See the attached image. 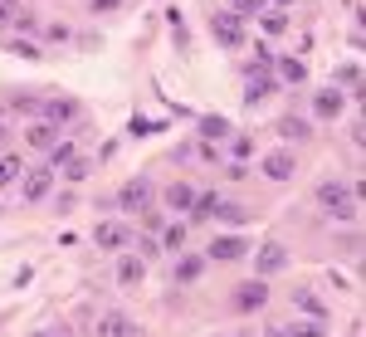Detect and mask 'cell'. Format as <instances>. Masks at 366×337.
Listing matches in <instances>:
<instances>
[{
    "label": "cell",
    "instance_id": "6da1fadb",
    "mask_svg": "<svg viewBox=\"0 0 366 337\" xmlns=\"http://www.w3.org/2000/svg\"><path fill=\"white\" fill-rule=\"evenodd\" d=\"M318 206H322L327 216H337V220H352V216H357V196H352L347 186H337V181H322V186H318Z\"/></svg>",
    "mask_w": 366,
    "mask_h": 337
},
{
    "label": "cell",
    "instance_id": "7c38bea8",
    "mask_svg": "<svg viewBox=\"0 0 366 337\" xmlns=\"http://www.w3.org/2000/svg\"><path fill=\"white\" fill-rule=\"evenodd\" d=\"M93 239H98L103 249H122V244L132 239V230H127V225H117V220H107V225H98V234H93Z\"/></svg>",
    "mask_w": 366,
    "mask_h": 337
},
{
    "label": "cell",
    "instance_id": "836d02e7",
    "mask_svg": "<svg viewBox=\"0 0 366 337\" xmlns=\"http://www.w3.org/2000/svg\"><path fill=\"white\" fill-rule=\"evenodd\" d=\"M0 147H5V122H0Z\"/></svg>",
    "mask_w": 366,
    "mask_h": 337
},
{
    "label": "cell",
    "instance_id": "30bf717a",
    "mask_svg": "<svg viewBox=\"0 0 366 337\" xmlns=\"http://www.w3.org/2000/svg\"><path fill=\"white\" fill-rule=\"evenodd\" d=\"M293 171H298V157H293V152H269V157H264V176H274V181H288Z\"/></svg>",
    "mask_w": 366,
    "mask_h": 337
},
{
    "label": "cell",
    "instance_id": "7402d4cb",
    "mask_svg": "<svg viewBox=\"0 0 366 337\" xmlns=\"http://www.w3.org/2000/svg\"><path fill=\"white\" fill-rule=\"evenodd\" d=\"M200 137H205V142H215V137L225 142V137H230V122H225V117H205V122H200Z\"/></svg>",
    "mask_w": 366,
    "mask_h": 337
},
{
    "label": "cell",
    "instance_id": "ac0fdd59",
    "mask_svg": "<svg viewBox=\"0 0 366 337\" xmlns=\"http://www.w3.org/2000/svg\"><path fill=\"white\" fill-rule=\"evenodd\" d=\"M25 142H30V147H54V122H34V127H25Z\"/></svg>",
    "mask_w": 366,
    "mask_h": 337
},
{
    "label": "cell",
    "instance_id": "8fae6325",
    "mask_svg": "<svg viewBox=\"0 0 366 337\" xmlns=\"http://www.w3.org/2000/svg\"><path fill=\"white\" fill-rule=\"evenodd\" d=\"M269 93H274V74H269L264 64H254V69H249V88H244V98L259 103V98H269Z\"/></svg>",
    "mask_w": 366,
    "mask_h": 337
},
{
    "label": "cell",
    "instance_id": "4dcf8cb0",
    "mask_svg": "<svg viewBox=\"0 0 366 337\" xmlns=\"http://www.w3.org/2000/svg\"><path fill=\"white\" fill-rule=\"evenodd\" d=\"M93 10H117V5H122V0H89Z\"/></svg>",
    "mask_w": 366,
    "mask_h": 337
},
{
    "label": "cell",
    "instance_id": "4316f807",
    "mask_svg": "<svg viewBox=\"0 0 366 337\" xmlns=\"http://www.w3.org/2000/svg\"><path fill=\"white\" fill-rule=\"evenodd\" d=\"M278 132H283V137H308L313 127H308V122H298V117H283V122H278Z\"/></svg>",
    "mask_w": 366,
    "mask_h": 337
},
{
    "label": "cell",
    "instance_id": "e0dca14e",
    "mask_svg": "<svg viewBox=\"0 0 366 337\" xmlns=\"http://www.w3.org/2000/svg\"><path fill=\"white\" fill-rule=\"evenodd\" d=\"M20 171H25V157H15V152H0V186L20 181Z\"/></svg>",
    "mask_w": 366,
    "mask_h": 337
},
{
    "label": "cell",
    "instance_id": "7a4b0ae2",
    "mask_svg": "<svg viewBox=\"0 0 366 337\" xmlns=\"http://www.w3.org/2000/svg\"><path fill=\"white\" fill-rule=\"evenodd\" d=\"M210 29H215V39H220L225 49L244 44V15H235V10H220V15L210 20Z\"/></svg>",
    "mask_w": 366,
    "mask_h": 337
},
{
    "label": "cell",
    "instance_id": "ffe728a7",
    "mask_svg": "<svg viewBox=\"0 0 366 337\" xmlns=\"http://www.w3.org/2000/svg\"><path fill=\"white\" fill-rule=\"evenodd\" d=\"M200 269H205V259H195V254L176 259V279H181V284H195V279H200Z\"/></svg>",
    "mask_w": 366,
    "mask_h": 337
},
{
    "label": "cell",
    "instance_id": "9c48e42d",
    "mask_svg": "<svg viewBox=\"0 0 366 337\" xmlns=\"http://www.w3.org/2000/svg\"><path fill=\"white\" fill-rule=\"evenodd\" d=\"M39 112H44V122L64 127V122H74V117H79V103H69V98H44Z\"/></svg>",
    "mask_w": 366,
    "mask_h": 337
},
{
    "label": "cell",
    "instance_id": "2e32d148",
    "mask_svg": "<svg viewBox=\"0 0 366 337\" xmlns=\"http://www.w3.org/2000/svg\"><path fill=\"white\" fill-rule=\"evenodd\" d=\"M142 274H147V269H142L137 254H122V259H117V284H137Z\"/></svg>",
    "mask_w": 366,
    "mask_h": 337
},
{
    "label": "cell",
    "instance_id": "8992f818",
    "mask_svg": "<svg viewBox=\"0 0 366 337\" xmlns=\"http://www.w3.org/2000/svg\"><path fill=\"white\" fill-rule=\"evenodd\" d=\"M98 337H142V328H137L127 313H103V323H98Z\"/></svg>",
    "mask_w": 366,
    "mask_h": 337
},
{
    "label": "cell",
    "instance_id": "d6a6232c",
    "mask_svg": "<svg viewBox=\"0 0 366 337\" xmlns=\"http://www.w3.org/2000/svg\"><path fill=\"white\" fill-rule=\"evenodd\" d=\"M269 337H288V333H283V328H278V323H269Z\"/></svg>",
    "mask_w": 366,
    "mask_h": 337
},
{
    "label": "cell",
    "instance_id": "d4e9b609",
    "mask_svg": "<svg viewBox=\"0 0 366 337\" xmlns=\"http://www.w3.org/2000/svg\"><path fill=\"white\" fill-rule=\"evenodd\" d=\"M215 196H220V191H195V201H190V211H195V216L205 220V216L215 211Z\"/></svg>",
    "mask_w": 366,
    "mask_h": 337
},
{
    "label": "cell",
    "instance_id": "484cf974",
    "mask_svg": "<svg viewBox=\"0 0 366 337\" xmlns=\"http://www.w3.org/2000/svg\"><path fill=\"white\" fill-rule=\"evenodd\" d=\"M283 333L288 337H327L322 333V323H313V318H308V323H293V328H283Z\"/></svg>",
    "mask_w": 366,
    "mask_h": 337
},
{
    "label": "cell",
    "instance_id": "d6986e66",
    "mask_svg": "<svg viewBox=\"0 0 366 337\" xmlns=\"http://www.w3.org/2000/svg\"><path fill=\"white\" fill-rule=\"evenodd\" d=\"M274 69L283 74V84H303V79H308V64H303V59H278Z\"/></svg>",
    "mask_w": 366,
    "mask_h": 337
},
{
    "label": "cell",
    "instance_id": "f1b7e54d",
    "mask_svg": "<svg viewBox=\"0 0 366 337\" xmlns=\"http://www.w3.org/2000/svg\"><path fill=\"white\" fill-rule=\"evenodd\" d=\"M342 88L362 93V69H357V64H347V69H342Z\"/></svg>",
    "mask_w": 366,
    "mask_h": 337
},
{
    "label": "cell",
    "instance_id": "83f0119b",
    "mask_svg": "<svg viewBox=\"0 0 366 337\" xmlns=\"http://www.w3.org/2000/svg\"><path fill=\"white\" fill-rule=\"evenodd\" d=\"M162 244H166V249H185V225H171V230L162 234Z\"/></svg>",
    "mask_w": 366,
    "mask_h": 337
},
{
    "label": "cell",
    "instance_id": "5bb4252c",
    "mask_svg": "<svg viewBox=\"0 0 366 337\" xmlns=\"http://www.w3.org/2000/svg\"><path fill=\"white\" fill-rule=\"evenodd\" d=\"M293 308H303L313 323H327V308L318 303V293H313V289H298V293H293Z\"/></svg>",
    "mask_w": 366,
    "mask_h": 337
},
{
    "label": "cell",
    "instance_id": "52a82bcc",
    "mask_svg": "<svg viewBox=\"0 0 366 337\" xmlns=\"http://www.w3.org/2000/svg\"><path fill=\"white\" fill-rule=\"evenodd\" d=\"M147 201H152V186H147V181H127V186L117 191V206H122V211H147Z\"/></svg>",
    "mask_w": 366,
    "mask_h": 337
},
{
    "label": "cell",
    "instance_id": "f546056e",
    "mask_svg": "<svg viewBox=\"0 0 366 337\" xmlns=\"http://www.w3.org/2000/svg\"><path fill=\"white\" fill-rule=\"evenodd\" d=\"M230 10H235V15H259L264 0H230Z\"/></svg>",
    "mask_w": 366,
    "mask_h": 337
},
{
    "label": "cell",
    "instance_id": "44dd1931",
    "mask_svg": "<svg viewBox=\"0 0 366 337\" xmlns=\"http://www.w3.org/2000/svg\"><path fill=\"white\" fill-rule=\"evenodd\" d=\"M210 216H215V220H225V225H244V220H249V211H244V206H220V201H215V211H210Z\"/></svg>",
    "mask_w": 366,
    "mask_h": 337
},
{
    "label": "cell",
    "instance_id": "603a6c76",
    "mask_svg": "<svg viewBox=\"0 0 366 337\" xmlns=\"http://www.w3.org/2000/svg\"><path fill=\"white\" fill-rule=\"evenodd\" d=\"M20 20H25V0H0V29L20 25Z\"/></svg>",
    "mask_w": 366,
    "mask_h": 337
},
{
    "label": "cell",
    "instance_id": "4fadbf2b",
    "mask_svg": "<svg viewBox=\"0 0 366 337\" xmlns=\"http://www.w3.org/2000/svg\"><path fill=\"white\" fill-rule=\"evenodd\" d=\"M313 112H318V117H332V122H337V117H342V88H322V93L313 98Z\"/></svg>",
    "mask_w": 366,
    "mask_h": 337
},
{
    "label": "cell",
    "instance_id": "cb8c5ba5",
    "mask_svg": "<svg viewBox=\"0 0 366 337\" xmlns=\"http://www.w3.org/2000/svg\"><path fill=\"white\" fill-rule=\"evenodd\" d=\"M59 171H64V176H69V181H84V176H89V161H84V157H79V152H74V157H69V161H64V166H59Z\"/></svg>",
    "mask_w": 366,
    "mask_h": 337
},
{
    "label": "cell",
    "instance_id": "277c9868",
    "mask_svg": "<svg viewBox=\"0 0 366 337\" xmlns=\"http://www.w3.org/2000/svg\"><path fill=\"white\" fill-rule=\"evenodd\" d=\"M283 264H288V249H283L278 239H264V244H259V254H254V269H259V279L283 274Z\"/></svg>",
    "mask_w": 366,
    "mask_h": 337
},
{
    "label": "cell",
    "instance_id": "9a60e30c",
    "mask_svg": "<svg viewBox=\"0 0 366 337\" xmlns=\"http://www.w3.org/2000/svg\"><path fill=\"white\" fill-rule=\"evenodd\" d=\"M171 211H190V201H195V191L185 186V181H176V186H166V196H162Z\"/></svg>",
    "mask_w": 366,
    "mask_h": 337
},
{
    "label": "cell",
    "instance_id": "ba28073f",
    "mask_svg": "<svg viewBox=\"0 0 366 337\" xmlns=\"http://www.w3.org/2000/svg\"><path fill=\"white\" fill-rule=\"evenodd\" d=\"M244 249H249V244H244L240 234H215V239H210V259H220V264H230V259H240Z\"/></svg>",
    "mask_w": 366,
    "mask_h": 337
},
{
    "label": "cell",
    "instance_id": "1f68e13d",
    "mask_svg": "<svg viewBox=\"0 0 366 337\" xmlns=\"http://www.w3.org/2000/svg\"><path fill=\"white\" fill-rule=\"evenodd\" d=\"M34 337H69V333H64V328H39Z\"/></svg>",
    "mask_w": 366,
    "mask_h": 337
},
{
    "label": "cell",
    "instance_id": "3957f363",
    "mask_svg": "<svg viewBox=\"0 0 366 337\" xmlns=\"http://www.w3.org/2000/svg\"><path fill=\"white\" fill-rule=\"evenodd\" d=\"M264 303H269V284H264V279H244V284L235 289V308H240V313H259Z\"/></svg>",
    "mask_w": 366,
    "mask_h": 337
},
{
    "label": "cell",
    "instance_id": "5b68a950",
    "mask_svg": "<svg viewBox=\"0 0 366 337\" xmlns=\"http://www.w3.org/2000/svg\"><path fill=\"white\" fill-rule=\"evenodd\" d=\"M49 186H54V171H49V166H30V171H20V191H25V201L49 196Z\"/></svg>",
    "mask_w": 366,
    "mask_h": 337
}]
</instances>
